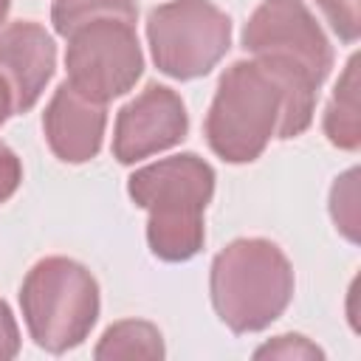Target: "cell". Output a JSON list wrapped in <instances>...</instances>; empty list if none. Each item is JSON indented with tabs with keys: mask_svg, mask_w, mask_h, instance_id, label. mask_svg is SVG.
Segmentation results:
<instances>
[{
	"mask_svg": "<svg viewBox=\"0 0 361 361\" xmlns=\"http://www.w3.org/2000/svg\"><path fill=\"white\" fill-rule=\"evenodd\" d=\"M8 11H11V0H0V28H3V23H6Z\"/></svg>",
	"mask_w": 361,
	"mask_h": 361,
	"instance_id": "obj_20",
	"label": "cell"
},
{
	"mask_svg": "<svg viewBox=\"0 0 361 361\" xmlns=\"http://www.w3.org/2000/svg\"><path fill=\"white\" fill-rule=\"evenodd\" d=\"M164 336L152 322L144 319H121L113 322L96 350L93 358L96 361H116V358H164Z\"/></svg>",
	"mask_w": 361,
	"mask_h": 361,
	"instance_id": "obj_12",
	"label": "cell"
},
{
	"mask_svg": "<svg viewBox=\"0 0 361 361\" xmlns=\"http://www.w3.org/2000/svg\"><path fill=\"white\" fill-rule=\"evenodd\" d=\"M20 353V327L11 307L0 299V361H8Z\"/></svg>",
	"mask_w": 361,
	"mask_h": 361,
	"instance_id": "obj_18",
	"label": "cell"
},
{
	"mask_svg": "<svg viewBox=\"0 0 361 361\" xmlns=\"http://www.w3.org/2000/svg\"><path fill=\"white\" fill-rule=\"evenodd\" d=\"M296 288L288 254L265 237H237L209 268V296L217 319L237 336L271 327Z\"/></svg>",
	"mask_w": 361,
	"mask_h": 361,
	"instance_id": "obj_3",
	"label": "cell"
},
{
	"mask_svg": "<svg viewBox=\"0 0 361 361\" xmlns=\"http://www.w3.org/2000/svg\"><path fill=\"white\" fill-rule=\"evenodd\" d=\"M99 282L71 257H42L20 285V310L34 344L51 355L76 350L96 327Z\"/></svg>",
	"mask_w": 361,
	"mask_h": 361,
	"instance_id": "obj_4",
	"label": "cell"
},
{
	"mask_svg": "<svg viewBox=\"0 0 361 361\" xmlns=\"http://www.w3.org/2000/svg\"><path fill=\"white\" fill-rule=\"evenodd\" d=\"M155 68L178 82L200 79L231 48V17L212 0H166L147 14Z\"/></svg>",
	"mask_w": 361,
	"mask_h": 361,
	"instance_id": "obj_5",
	"label": "cell"
},
{
	"mask_svg": "<svg viewBox=\"0 0 361 361\" xmlns=\"http://www.w3.org/2000/svg\"><path fill=\"white\" fill-rule=\"evenodd\" d=\"M240 42L251 56L296 65L316 87L333 71V45L305 0H262L243 25Z\"/></svg>",
	"mask_w": 361,
	"mask_h": 361,
	"instance_id": "obj_7",
	"label": "cell"
},
{
	"mask_svg": "<svg viewBox=\"0 0 361 361\" xmlns=\"http://www.w3.org/2000/svg\"><path fill=\"white\" fill-rule=\"evenodd\" d=\"M214 169L197 152H178L127 178L130 200L147 212V245L164 262H186L206 243L203 214L214 197Z\"/></svg>",
	"mask_w": 361,
	"mask_h": 361,
	"instance_id": "obj_2",
	"label": "cell"
},
{
	"mask_svg": "<svg viewBox=\"0 0 361 361\" xmlns=\"http://www.w3.org/2000/svg\"><path fill=\"white\" fill-rule=\"evenodd\" d=\"M254 358H324V353L302 333H282L257 347Z\"/></svg>",
	"mask_w": 361,
	"mask_h": 361,
	"instance_id": "obj_16",
	"label": "cell"
},
{
	"mask_svg": "<svg viewBox=\"0 0 361 361\" xmlns=\"http://www.w3.org/2000/svg\"><path fill=\"white\" fill-rule=\"evenodd\" d=\"M99 17H118L127 23H138L135 0H54L51 3V23L59 37H68L87 20Z\"/></svg>",
	"mask_w": 361,
	"mask_h": 361,
	"instance_id": "obj_13",
	"label": "cell"
},
{
	"mask_svg": "<svg viewBox=\"0 0 361 361\" xmlns=\"http://www.w3.org/2000/svg\"><path fill=\"white\" fill-rule=\"evenodd\" d=\"M189 133V113L178 90L149 82L116 113L113 158L133 166L149 155L178 147Z\"/></svg>",
	"mask_w": 361,
	"mask_h": 361,
	"instance_id": "obj_8",
	"label": "cell"
},
{
	"mask_svg": "<svg viewBox=\"0 0 361 361\" xmlns=\"http://www.w3.org/2000/svg\"><path fill=\"white\" fill-rule=\"evenodd\" d=\"M324 135L333 147L355 152L361 147V124H358V56L353 54L330 93L324 107Z\"/></svg>",
	"mask_w": 361,
	"mask_h": 361,
	"instance_id": "obj_11",
	"label": "cell"
},
{
	"mask_svg": "<svg viewBox=\"0 0 361 361\" xmlns=\"http://www.w3.org/2000/svg\"><path fill=\"white\" fill-rule=\"evenodd\" d=\"M107 127V104L85 96L68 79L59 82L42 113L48 149L62 164H87L99 155Z\"/></svg>",
	"mask_w": 361,
	"mask_h": 361,
	"instance_id": "obj_10",
	"label": "cell"
},
{
	"mask_svg": "<svg viewBox=\"0 0 361 361\" xmlns=\"http://www.w3.org/2000/svg\"><path fill=\"white\" fill-rule=\"evenodd\" d=\"M20 183H23V164L17 152L6 141H0V206L20 189Z\"/></svg>",
	"mask_w": 361,
	"mask_h": 361,
	"instance_id": "obj_17",
	"label": "cell"
},
{
	"mask_svg": "<svg viewBox=\"0 0 361 361\" xmlns=\"http://www.w3.org/2000/svg\"><path fill=\"white\" fill-rule=\"evenodd\" d=\"M68 82L96 102H110L135 87L144 73V51L135 23L118 17L87 20L65 37Z\"/></svg>",
	"mask_w": 361,
	"mask_h": 361,
	"instance_id": "obj_6",
	"label": "cell"
},
{
	"mask_svg": "<svg viewBox=\"0 0 361 361\" xmlns=\"http://www.w3.org/2000/svg\"><path fill=\"white\" fill-rule=\"evenodd\" d=\"M56 71V42L37 20H14L0 28V76L11 90L14 116L28 113Z\"/></svg>",
	"mask_w": 361,
	"mask_h": 361,
	"instance_id": "obj_9",
	"label": "cell"
},
{
	"mask_svg": "<svg viewBox=\"0 0 361 361\" xmlns=\"http://www.w3.org/2000/svg\"><path fill=\"white\" fill-rule=\"evenodd\" d=\"M330 217L336 228L350 240L358 243V169H347L336 178L330 189Z\"/></svg>",
	"mask_w": 361,
	"mask_h": 361,
	"instance_id": "obj_14",
	"label": "cell"
},
{
	"mask_svg": "<svg viewBox=\"0 0 361 361\" xmlns=\"http://www.w3.org/2000/svg\"><path fill=\"white\" fill-rule=\"evenodd\" d=\"M358 3L361 0H316L333 34L344 45H353L361 37V6Z\"/></svg>",
	"mask_w": 361,
	"mask_h": 361,
	"instance_id": "obj_15",
	"label": "cell"
},
{
	"mask_svg": "<svg viewBox=\"0 0 361 361\" xmlns=\"http://www.w3.org/2000/svg\"><path fill=\"white\" fill-rule=\"evenodd\" d=\"M8 116H14L11 90H8V85H6V82H3V76H0V127L8 121Z\"/></svg>",
	"mask_w": 361,
	"mask_h": 361,
	"instance_id": "obj_19",
	"label": "cell"
},
{
	"mask_svg": "<svg viewBox=\"0 0 361 361\" xmlns=\"http://www.w3.org/2000/svg\"><path fill=\"white\" fill-rule=\"evenodd\" d=\"M316 85L305 71L271 56L231 62L206 110L203 135L226 164L257 161L271 141H290L313 124Z\"/></svg>",
	"mask_w": 361,
	"mask_h": 361,
	"instance_id": "obj_1",
	"label": "cell"
}]
</instances>
